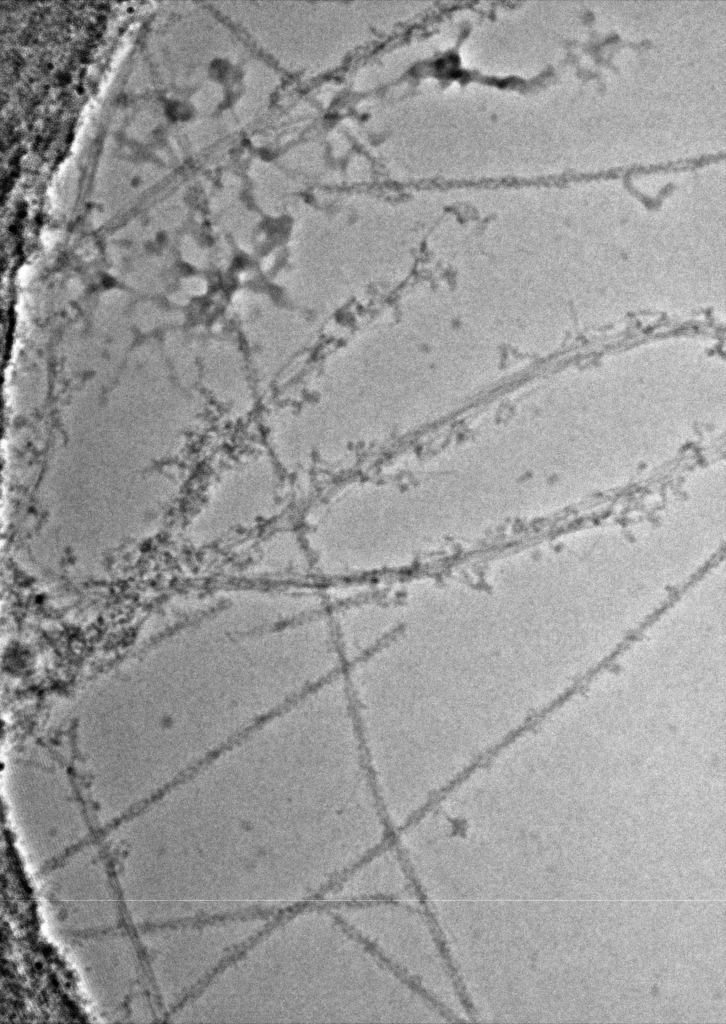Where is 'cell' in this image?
Returning a JSON list of instances; mask_svg holds the SVG:
<instances>
[{
    "mask_svg": "<svg viewBox=\"0 0 726 1024\" xmlns=\"http://www.w3.org/2000/svg\"><path fill=\"white\" fill-rule=\"evenodd\" d=\"M344 928L332 908L321 902L272 919L227 963L236 978L233 1020H337L342 984L335 944Z\"/></svg>",
    "mask_w": 726,
    "mask_h": 1024,
    "instance_id": "cell-1",
    "label": "cell"
},
{
    "mask_svg": "<svg viewBox=\"0 0 726 1024\" xmlns=\"http://www.w3.org/2000/svg\"><path fill=\"white\" fill-rule=\"evenodd\" d=\"M312 567L301 535L281 531L268 536L255 549L247 569L255 575L305 572Z\"/></svg>",
    "mask_w": 726,
    "mask_h": 1024,
    "instance_id": "cell-2",
    "label": "cell"
}]
</instances>
